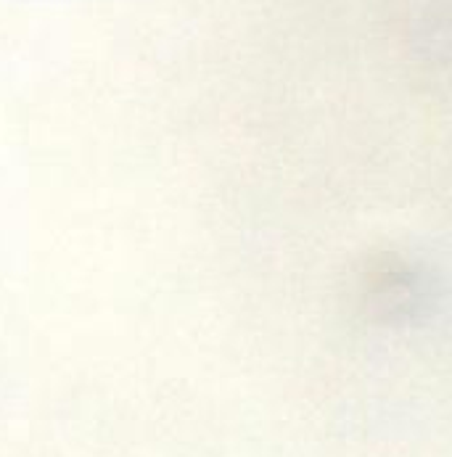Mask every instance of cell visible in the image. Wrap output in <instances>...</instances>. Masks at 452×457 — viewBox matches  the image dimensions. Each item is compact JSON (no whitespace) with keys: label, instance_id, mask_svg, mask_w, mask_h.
<instances>
[]
</instances>
